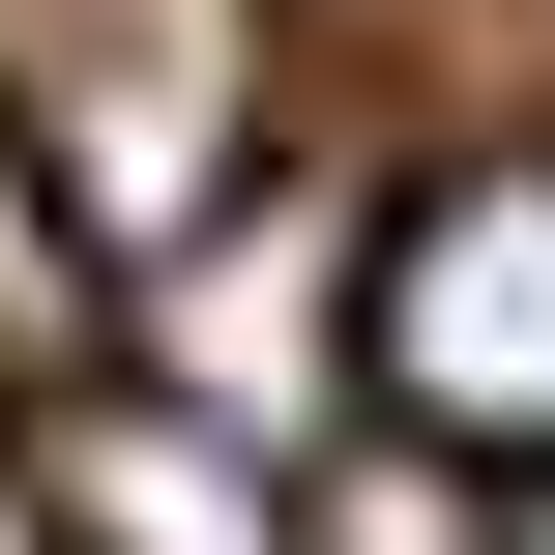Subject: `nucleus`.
Listing matches in <instances>:
<instances>
[{
  "instance_id": "nucleus-1",
  "label": "nucleus",
  "mask_w": 555,
  "mask_h": 555,
  "mask_svg": "<svg viewBox=\"0 0 555 555\" xmlns=\"http://www.w3.org/2000/svg\"><path fill=\"white\" fill-rule=\"evenodd\" d=\"M380 410H410L439 468H555V146L439 176V205L380 234Z\"/></svg>"
},
{
  "instance_id": "nucleus-2",
  "label": "nucleus",
  "mask_w": 555,
  "mask_h": 555,
  "mask_svg": "<svg viewBox=\"0 0 555 555\" xmlns=\"http://www.w3.org/2000/svg\"><path fill=\"white\" fill-rule=\"evenodd\" d=\"M29 527L59 555H322L263 468H205L176 410H29Z\"/></svg>"
},
{
  "instance_id": "nucleus-3",
  "label": "nucleus",
  "mask_w": 555,
  "mask_h": 555,
  "mask_svg": "<svg viewBox=\"0 0 555 555\" xmlns=\"http://www.w3.org/2000/svg\"><path fill=\"white\" fill-rule=\"evenodd\" d=\"M0 380H88V234H59L29 146H0Z\"/></svg>"
}]
</instances>
